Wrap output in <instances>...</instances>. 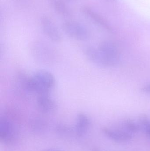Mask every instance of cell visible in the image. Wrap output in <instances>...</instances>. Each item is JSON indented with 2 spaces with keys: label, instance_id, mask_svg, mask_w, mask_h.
<instances>
[{
  "label": "cell",
  "instance_id": "obj_10",
  "mask_svg": "<svg viewBox=\"0 0 150 151\" xmlns=\"http://www.w3.org/2000/svg\"><path fill=\"white\" fill-rule=\"evenodd\" d=\"M34 47L35 55L38 57V59L45 63L50 62L53 55L51 54V48L49 49V47L44 43H38Z\"/></svg>",
  "mask_w": 150,
  "mask_h": 151
},
{
  "label": "cell",
  "instance_id": "obj_13",
  "mask_svg": "<svg viewBox=\"0 0 150 151\" xmlns=\"http://www.w3.org/2000/svg\"><path fill=\"white\" fill-rule=\"evenodd\" d=\"M124 127L125 130L132 134L138 132L140 129L138 124H136L131 120L127 119L124 123Z\"/></svg>",
  "mask_w": 150,
  "mask_h": 151
},
{
  "label": "cell",
  "instance_id": "obj_17",
  "mask_svg": "<svg viewBox=\"0 0 150 151\" xmlns=\"http://www.w3.org/2000/svg\"><path fill=\"white\" fill-rule=\"evenodd\" d=\"M68 1H75V0H68Z\"/></svg>",
  "mask_w": 150,
  "mask_h": 151
},
{
  "label": "cell",
  "instance_id": "obj_9",
  "mask_svg": "<svg viewBox=\"0 0 150 151\" xmlns=\"http://www.w3.org/2000/svg\"><path fill=\"white\" fill-rule=\"evenodd\" d=\"M90 122L88 116L83 113L77 114L75 125V132L77 136H84L90 128Z\"/></svg>",
  "mask_w": 150,
  "mask_h": 151
},
{
  "label": "cell",
  "instance_id": "obj_2",
  "mask_svg": "<svg viewBox=\"0 0 150 151\" xmlns=\"http://www.w3.org/2000/svg\"><path fill=\"white\" fill-rule=\"evenodd\" d=\"M62 28L65 33L72 39L79 41H86L90 38L88 29L82 24L75 21H66Z\"/></svg>",
  "mask_w": 150,
  "mask_h": 151
},
{
  "label": "cell",
  "instance_id": "obj_15",
  "mask_svg": "<svg viewBox=\"0 0 150 151\" xmlns=\"http://www.w3.org/2000/svg\"><path fill=\"white\" fill-rule=\"evenodd\" d=\"M141 90L145 93H150V83L144 85L141 88Z\"/></svg>",
  "mask_w": 150,
  "mask_h": 151
},
{
  "label": "cell",
  "instance_id": "obj_4",
  "mask_svg": "<svg viewBox=\"0 0 150 151\" xmlns=\"http://www.w3.org/2000/svg\"><path fill=\"white\" fill-rule=\"evenodd\" d=\"M16 132L14 125L9 119L6 117L0 119V141L4 144L14 142Z\"/></svg>",
  "mask_w": 150,
  "mask_h": 151
},
{
  "label": "cell",
  "instance_id": "obj_11",
  "mask_svg": "<svg viewBox=\"0 0 150 151\" xmlns=\"http://www.w3.org/2000/svg\"><path fill=\"white\" fill-rule=\"evenodd\" d=\"M82 11L85 15H87L92 20H94L96 23L102 26L108 31H111V28L108 25V24H107L103 19L98 14L93 11L91 9H90L89 7H83L82 8Z\"/></svg>",
  "mask_w": 150,
  "mask_h": 151
},
{
  "label": "cell",
  "instance_id": "obj_1",
  "mask_svg": "<svg viewBox=\"0 0 150 151\" xmlns=\"http://www.w3.org/2000/svg\"><path fill=\"white\" fill-rule=\"evenodd\" d=\"M55 85V79L50 72L40 70L36 72L30 80V91L39 94H50Z\"/></svg>",
  "mask_w": 150,
  "mask_h": 151
},
{
  "label": "cell",
  "instance_id": "obj_7",
  "mask_svg": "<svg viewBox=\"0 0 150 151\" xmlns=\"http://www.w3.org/2000/svg\"><path fill=\"white\" fill-rule=\"evenodd\" d=\"M36 102L39 110L44 113L53 112L57 108L56 103L50 96V94L38 95Z\"/></svg>",
  "mask_w": 150,
  "mask_h": 151
},
{
  "label": "cell",
  "instance_id": "obj_16",
  "mask_svg": "<svg viewBox=\"0 0 150 151\" xmlns=\"http://www.w3.org/2000/svg\"><path fill=\"white\" fill-rule=\"evenodd\" d=\"M42 151H60L58 150H44Z\"/></svg>",
  "mask_w": 150,
  "mask_h": 151
},
{
  "label": "cell",
  "instance_id": "obj_3",
  "mask_svg": "<svg viewBox=\"0 0 150 151\" xmlns=\"http://www.w3.org/2000/svg\"><path fill=\"white\" fill-rule=\"evenodd\" d=\"M84 54L86 57L94 64L102 67L114 66L112 62L98 47L89 46L85 49Z\"/></svg>",
  "mask_w": 150,
  "mask_h": 151
},
{
  "label": "cell",
  "instance_id": "obj_6",
  "mask_svg": "<svg viewBox=\"0 0 150 151\" xmlns=\"http://www.w3.org/2000/svg\"><path fill=\"white\" fill-rule=\"evenodd\" d=\"M98 48L112 62L114 66L117 65L120 60V54L116 45L113 42L104 41L100 42Z\"/></svg>",
  "mask_w": 150,
  "mask_h": 151
},
{
  "label": "cell",
  "instance_id": "obj_14",
  "mask_svg": "<svg viewBox=\"0 0 150 151\" xmlns=\"http://www.w3.org/2000/svg\"><path fill=\"white\" fill-rule=\"evenodd\" d=\"M140 129H142L150 138V121L146 116H143L139 119Z\"/></svg>",
  "mask_w": 150,
  "mask_h": 151
},
{
  "label": "cell",
  "instance_id": "obj_12",
  "mask_svg": "<svg viewBox=\"0 0 150 151\" xmlns=\"http://www.w3.org/2000/svg\"><path fill=\"white\" fill-rule=\"evenodd\" d=\"M51 4L55 10L61 16L68 17L70 12L63 0H51Z\"/></svg>",
  "mask_w": 150,
  "mask_h": 151
},
{
  "label": "cell",
  "instance_id": "obj_5",
  "mask_svg": "<svg viewBox=\"0 0 150 151\" xmlns=\"http://www.w3.org/2000/svg\"><path fill=\"white\" fill-rule=\"evenodd\" d=\"M41 24L44 33L51 40L56 42L61 41V34L50 19L46 17L41 18Z\"/></svg>",
  "mask_w": 150,
  "mask_h": 151
},
{
  "label": "cell",
  "instance_id": "obj_8",
  "mask_svg": "<svg viewBox=\"0 0 150 151\" xmlns=\"http://www.w3.org/2000/svg\"><path fill=\"white\" fill-rule=\"evenodd\" d=\"M102 131L108 138L116 142H127L129 141L132 137V134L126 130L104 128Z\"/></svg>",
  "mask_w": 150,
  "mask_h": 151
}]
</instances>
